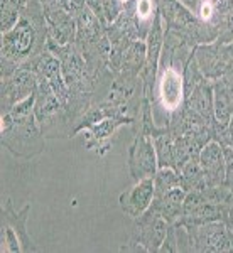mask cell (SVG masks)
I'll return each instance as SVG.
<instances>
[{
  "instance_id": "cell-1",
  "label": "cell",
  "mask_w": 233,
  "mask_h": 253,
  "mask_svg": "<svg viewBox=\"0 0 233 253\" xmlns=\"http://www.w3.org/2000/svg\"><path fill=\"white\" fill-rule=\"evenodd\" d=\"M47 51V24L44 7L39 0H31L22 10L20 19L9 32L2 34L0 47V76H9L20 68H38Z\"/></svg>"
},
{
  "instance_id": "cell-2",
  "label": "cell",
  "mask_w": 233,
  "mask_h": 253,
  "mask_svg": "<svg viewBox=\"0 0 233 253\" xmlns=\"http://www.w3.org/2000/svg\"><path fill=\"white\" fill-rule=\"evenodd\" d=\"M2 147L14 157L32 159L44 150V133L34 113L24 117L0 115Z\"/></svg>"
},
{
  "instance_id": "cell-3",
  "label": "cell",
  "mask_w": 233,
  "mask_h": 253,
  "mask_svg": "<svg viewBox=\"0 0 233 253\" xmlns=\"http://www.w3.org/2000/svg\"><path fill=\"white\" fill-rule=\"evenodd\" d=\"M34 115L38 118L41 130L46 138L75 137V124L69 118L66 107L52 91L47 80L41 75H38Z\"/></svg>"
},
{
  "instance_id": "cell-4",
  "label": "cell",
  "mask_w": 233,
  "mask_h": 253,
  "mask_svg": "<svg viewBox=\"0 0 233 253\" xmlns=\"http://www.w3.org/2000/svg\"><path fill=\"white\" fill-rule=\"evenodd\" d=\"M169 223L152 206L136 218L134 231L129 243L122 247V252H159L166 240Z\"/></svg>"
},
{
  "instance_id": "cell-5",
  "label": "cell",
  "mask_w": 233,
  "mask_h": 253,
  "mask_svg": "<svg viewBox=\"0 0 233 253\" xmlns=\"http://www.w3.org/2000/svg\"><path fill=\"white\" fill-rule=\"evenodd\" d=\"M189 233L193 252L220 253L233 252V235L228 231L223 221H210L201 224L185 226Z\"/></svg>"
},
{
  "instance_id": "cell-6",
  "label": "cell",
  "mask_w": 233,
  "mask_h": 253,
  "mask_svg": "<svg viewBox=\"0 0 233 253\" xmlns=\"http://www.w3.org/2000/svg\"><path fill=\"white\" fill-rule=\"evenodd\" d=\"M159 169L154 140L144 132H137L129 149V170L134 181L154 177Z\"/></svg>"
},
{
  "instance_id": "cell-7",
  "label": "cell",
  "mask_w": 233,
  "mask_h": 253,
  "mask_svg": "<svg viewBox=\"0 0 233 253\" xmlns=\"http://www.w3.org/2000/svg\"><path fill=\"white\" fill-rule=\"evenodd\" d=\"M38 89V73L34 69L20 68L9 76L2 78V113L17 105L19 101L26 100L27 96L34 95Z\"/></svg>"
},
{
  "instance_id": "cell-8",
  "label": "cell",
  "mask_w": 233,
  "mask_h": 253,
  "mask_svg": "<svg viewBox=\"0 0 233 253\" xmlns=\"http://www.w3.org/2000/svg\"><path fill=\"white\" fill-rule=\"evenodd\" d=\"M194 61L206 80H218L233 66V61L227 51V46L218 41L198 44L193 51Z\"/></svg>"
},
{
  "instance_id": "cell-9",
  "label": "cell",
  "mask_w": 233,
  "mask_h": 253,
  "mask_svg": "<svg viewBox=\"0 0 233 253\" xmlns=\"http://www.w3.org/2000/svg\"><path fill=\"white\" fill-rule=\"evenodd\" d=\"M47 24V39L59 46L73 44L76 41V19L66 9L61 7H44Z\"/></svg>"
},
{
  "instance_id": "cell-10",
  "label": "cell",
  "mask_w": 233,
  "mask_h": 253,
  "mask_svg": "<svg viewBox=\"0 0 233 253\" xmlns=\"http://www.w3.org/2000/svg\"><path fill=\"white\" fill-rule=\"evenodd\" d=\"M198 161L204 175V184L210 187L223 184L227 175V164H225L223 145L218 140L215 138L208 140L199 150Z\"/></svg>"
},
{
  "instance_id": "cell-11",
  "label": "cell",
  "mask_w": 233,
  "mask_h": 253,
  "mask_svg": "<svg viewBox=\"0 0 233 253\" xmlns=\"http://www.w3.org/2000/svg\"><path fill=\"white\" fill-rule=\"evenodd\" d=\"M32 205L27 203L24 208L15 211L12 199L5 198V201L2 203V224L9 226L15 235H17L20 247H22V253H31V252H39L41 248L34 243V240L31 238L29 231H27V219H29Z\"/></svg>"
},
{
  "instance_id": "cell-12",
  "label": "cell",
  "mask_w": 233,
  "mask_h": 253,
  "mask_svg": "<svg viewBox=\"0 0 233 253\" xmlns=\"http://www.w3.org/2000/svg\"><path fill=\"white\" fill-rule=\"evenodd\" d=\"M154 201V177H145L136 181V186L120 194L118 205L130 218H139L150 208Z\"/></svg>"
},
{
  "instance_id": "cell-13",
  "label": "cell",
  "mask_w": 233,
  "mask_h": 253,
  "mask_svg": "<svg viewBox=\"0 0 233 253\" xmlns=\"http://www.w3.org/2000/svg\"><path fill=\"white\" fill-rule=\"evenodd\" d=\"M120 125H129L125 120L115 117H108L103 120L96 122V124L90 125L85 128V135H87V147L90 150H96L98 156H103L110 149V137L115 133V130Z\"/></svg>"
},
{
  "instance_id": "cell-14",
  "label": "cell",
  "mask_w": 233,
  "mask_h": 253,
  "mask_svg": "<svg viewBox=\"0 0 233 253\" xmlns=\"http://www.w3.org/2000/svg\"><path fill=\"white\" fill-rule=\"evenodd\" d=\"M213 108L218 125L216 130H222L230 124L233 117V89L223 78L213 80Z\"/></svg>"
},
{
  "instance_id": "cell-15",
  "label": "cell",
  "mask_w": 233,
  "mask_h": 253,
  "mask_svg": "<svg viewBox=\"0 0 233 253\" xmlns=\"http://www.w3.org/2000/svg\"><path fill=\"white\" fill-rule=\"evenodd\" d=\"M185 198H186V189L183 186H176L169 193L161 196V198H154L150 206H152L154 210H157L167 223L174 224L183 214Z\"/></svg>"
},
{
  "instance_id": "cell-16",
  "label": "cell",
  "mask_w": 233,
  "mask_h": 253,
  "mask_svg": "<svg viewBox=\"0 0 233 253\" xmlns=\"http://www.w3.org/2000/svg\"><path fill=\"white\" fill-rule=\"evenodd\" d=\"M145 61H147V44L145 41H132V42L127 46L124 58H122V73L127 75H134V76H140L142 71L145 68Z\"/></svg>"
},
{
  "instance_id": "cell-17",
  "label": "cell",
  "mask_w": 233,
  "mask_h": 253,
  "mask_svg": "<svg viewBox=\"0 0 233 253\" xmlns=\"http://www.w3.org/2000/svg\"><path fill=\"white\" fill-rule=\"evenodd\" d=\"M87 5L96 14L105 27L113 24L124 10L122 0H87Z\"/></svg>"
},
{
  "instance_id": "cell-18",
  "label": "cell",
  "mask_w": 233,
  "mask_h": 253,
  "mask_svg": "<svg viewBox=\"0 0 233 253\" xmlns=\"http://www.w3.org/2000/svg\"><path fill=\"white\" fill-rule=\"evenodd\" d=\"M179 175H181V186L186 189V193L194 189H201L206 184H204V175L201 170V166H199L198 157L187 161L185 166L179 170Z\"/></svg>"
},
{
  "instance_id": "cell-19",
  "label": "cell",
  "mask_w": 233,
  "mask_h": 253,
  "mask_svg": "<svg viewBox=\"0 0 233 253\" xmlns=\"http://www.w3.org/2000/svg\"><path fill=\"white\" fill-rule=\"evenodd\" d=\"M176 186H181L179 170L173 167H159L154 175V198H161Z\"/></svg>"
},
{
  "instance_id": "cell-20",
  "label": "cell",
  "mask_w": 233,
  "mask_h": 253,
  "mask_svg": "<svg viewBox=\"0 0 233 253\" xmlns=\"http://www.w3.org/2000/svg\"><path fill=\"white\" fill-rule=\"evenodd\" d=\"M20 19V9H17L12 3H3L0 10V32H9Z\"/></svg>"
},
{
  "instance_id": "cell-21",
  "label": "cell",
  "mask_w": 233,
  "mask_h": 253,
  "mask_svg": "<svg viewBox=\"0 0 233 253\" xmlns=\"http://www.w3.org/2000/svg\"><path fill=\"white\" fill-rule=\"evenodd\" d=\"M216 41L222 44H228L233 41V7L222 15L218 26V38Z\"/></svg>"
},
{
  "instance_id": "cell-22",
  "label": "cell",
  "mask_w": 233,
  "mask_h": 253,
  "mask_svg": "<svg viewBox=\"0 0 233 253\" xmlns=\"http://www.w3.org/2000/svg\"><path fill=\"white\" fill-rule=\"evenodd\" d=\"M225 164H227V172H233V145H223Z\"/></svg>"
},
{
  "instance_id": "cell-23",
  "label": "cell",
  "mask_w": 233,
  "mask_h": 253,
  "mask_svg": "<svg viewBox=\"0 0 233 253\" xmlns=\"http://www.w3.org/2000/svg\"><path fill=\"white\" fill-rule=\"evenodd\" d=\"M179 2H181L185 7H187V9L193 12V14H196V10H198L199 2H201V0H179Z\"/></svg>"
},
{
  "instance_id": "cell-24",
  "label": "cell",
  "mask_w": 233,
  "mask_h": 253,
  "mask_svg": "<svg viewBox=\"0 0 233 253\" xmlns=\"http://www.w3.org/2000/svg\"><path fill=\"white\" fill-rule=\"evenodd\" d=\"M225 46H227L228 54H230V58H232V61H233V41H232V42H228V44H225Z\"/></svg>"
}]
</instances>
